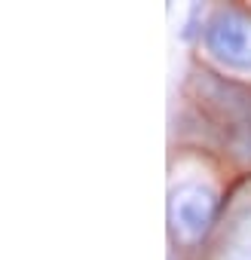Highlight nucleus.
I'll use <instances>...</instances> for the list:
<instances>
[{
	"label": "nucleus",
	"mask_w": 251,
	"mask_h": 260,
	"mask_svg": "<svg viewBox=\"0 0 251 260\" xmlns=\"http://www.w3.org/2000/svg\"><path fill=\"white\" fill-rule=\"evenodd\" d=\"M217 260H251V217L233 230V236L224 242Z\"/></svg>",
	"instance_id": "nucleus-4"
},
{
	"label": "nucleus",
	"mask_w": 251,
	"mask_h": 260,
	"mask_svg": "<svg viewBox=\"0 0 251 260\" xmlns=\"http://www.w3.org/2000/svg\"><path fill=\"white\" fill-rule=\"evenodd\" d=\"M217 214V193L208 184L187 181L178 184L169 196V223L184 242H199Z\"/></svg>",
	"instance_id": "nucleus-3"
},
{
	"label": "nucleus",
	"mask_w": 251,
	"mask_h": 260,
	"mask_svg": "<svg viewBox=\"0 0 251 260\" xmlns=\"http://www.w3.org/2000/svg\"><path fill=\"white\" fill-rule=\"evenodd\" d=\"M190 92L199 104L233 132V147L242 159L251 156V86L217 77L211 71H193Z\"/></svg>",
	"instance_id": "nucleus-1"
},
{
	"label": "nucleus",
	"mask_w": 251,
	"mask_h": 260,
	"mask_svg": "<svg viewBox=\"0 0 251 260\" xmlns=\"http://www.w3.org/2000/svg\"><path fill=\"white\" fill-rule=\"evenodd\" d=\"M211 58L233 71H251V16L236 7H221L208 16L202 31Z\"/></svg>",
	"instance_id": "nucleus-2"
}]
</instances>
